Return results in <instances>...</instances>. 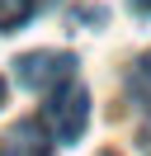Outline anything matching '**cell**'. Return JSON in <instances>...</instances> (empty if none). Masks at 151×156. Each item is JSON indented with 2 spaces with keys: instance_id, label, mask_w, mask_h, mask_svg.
<instances>
[{
  "instance_id": "6",
  "label": "cell",
  "mask_w": 151,
  "mask_h": 156,
  "mask_svg": "<svg viewBox=\"0 0 151 156\" xmlns=\"http://www.w3.org/2000/svg\"><path fill=\"white\" fill-rule=\"evenodd\" d=\"M137 147H142V151L151 156V118H146V123H142V133H137Z\"/></svg>"
},
{
  "instance_id": "2",
  "label": "cell",
  "mask_w": 151,
  "mask_h": 156,
  "mask_svg": "<svg viewBox=\"0 0 151 156\" xmlns=\"http://www.w3.org/2000/svg\"><path fill=\"white\" fill-rule=\"evenodd\" d=\"M76 76V57L71 52H24L14 57V80L28 90H47V85H66Z\"/></svg>"
},
{
  "instance_id": "3",
  "label": "cell",
  "mask_w": 151,
  "mask_h": 156,
  "mask_svg": "<svg viewBox=\"0 0 151 156\" xmlns=\"http://www.w3.org/2000/svg\"><path fill=\"white\" fill-rule=\"evenodd\" d=\"M9 156H52L47 128H43V123H33V118L14 123V133H9Z\"/></svg>"
},
{
  "instance_id": "5",
  "label": "cell",
  "mask_w": 151,
  "mask_h": 156,
  "mask_svg": "<svg viewBox=\"0 0 151 156\" xmlns=\"http://www.w3.org/2000/svg\"><path fill=\"white\" fill-rule=\"evenodd\" d=\"M128 80H132V95H137V99H151V52L132 62V76Z\"/></svg>"
},
{
  "instance_id": "7",
  "label": "cell",
  "mask_w": 151,
  "mask_h": 156,
  "mask_svg": "<svg viewBox=\"0 0 151 156\" xmlns=\"http://www.w3.org/2000/svg\"><path fill=\"white\" fill-rule=\"evenodd\" d=\"M132 5H137V10H142V14H151V0H132Z\"/></svg>"
},
{
  "instance_id": "8",
  "label": "cell",
  "mask_w": 151,
  "mask_h": 156,
  "mask_svg": "<svg viewBox=\"0 0 151 156\" xmlns=\"http://www.w3.org/2000/svg\"><path fill=\"white\" fill-rule=\"evenodd\" d=\"M0 104H5V80H0Z\"/></svg>"
},
{
  "instance_id": "4",
  "label": "cell",
  "mask_w": 151,
  "mask_h": 156,
  "mask_svg": "<svg viewBox=\"0 0 151 156\" xmlns=\"http://www.w3.org/2000/svg\"><path fill=\"white\" fill-rule=\"evenodd\" d=\"M28 19H33V0H0V33L19 29Z\"/></svg>"
},
{
  "instance_id": "1",
  "label": "cell",
  "mask_w": 151,
  "mask_h": 156,
  "mask_svg": "<svg viewBox=\"0 0 151 156\" xmlns=\"http://www.w3.org/2000/svg\"><path fill=\"white\" fill-rule=\"evenodd\" d=\"M43 118H47V133L57 142H80L85 123H90V90L76 85V80L57 85L52 99H47V109H43Z\"/></svg>"
},
{
  "instance_id": "9",
  "label": "cell",
  "mask_w": 151,
  "mask_h": 156,
  "mask_svg": "<svg viewBox=\"0 0 151 156\" xmlns=\"http://www.w3.org/2000/svg\"><path fill=\"white\" fill-rule=\"evenodd\" d=\"M99 156H113V151H99Z\"/></svg>"
}]
</instances>
